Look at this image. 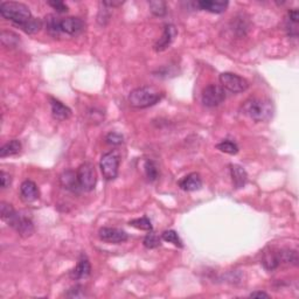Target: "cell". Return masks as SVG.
I'll list each match as a JSON object with an SVG mask.
<instances>
[{
  "label": "cell",
  "mask_w": 299,
  "mask_h": 299,
  "mask_svg": "<svg viewBox=\"0 0 299 299\" xmlns=\"http://www.w3.org/2000/svg\"><path fill=\"white\" fill-rule=\"evenodd\" d=\"M160 237L161 240H164L165 242H168V243H172L173 245L178 246V248H183L184 246V243L183 241H181L179 234L173 229L165 230V232H163V234H161Z\"/></svg>",
  "instance_id": "obj_28"
},
{
  "label": "cell",
  "mask_w": 299,
  "mask_h": 299,
  "mask_svg": "<svg viewBox=\"0 0 299 299\" xmlns=\"http://www.w3.org/2000/svg\"><path fill=\"white\" fill-rule=\"evenodd\" d=\"M120 157L117 151H110L104 153L99 161V168L103 178L108 181L115 180L118 176Z\"/></svg>",
  "instance_id": "obj_4"
},
{
  "label": "cell",
  "mask_w": 299,
  "mask_h": 299,
  "mask_svg": "<svg viewBox=\"0 0 299 299\" xmlns=\"http://www.w3.org/2000/svg\"><path fill=\"white\" fill-rule=\"evenodd\" d=\"M298 22H299V15L298 11L290 10L288 12V17H286V32H288V35L291 38H297L298 36Z\"/></svg>",
  "instance_id": "obj_20"
},
{
  "label": "cell",
  "mask_w": 299,
  "mask_h": 299,
  "mask_svg": "<svg viewBox=\"0 0 299 299\" xmlns=\"http://www.w3.org/2000/svg\"><path fill=\"white\" fill-rule=\"evenodd\" d=\"M196 6L203 11H207L215 14H221L228 9L229 3L228 2H214V0H201V2L196 3Z\"/></svg>",
  "instance_id": "obj_18"
},
{
  "label": "cell",
  "mask_w": 299,
  "mask_h": 299,
  "mask_svg": "<svg viewBox=\"0 0 299 299\" xmlns=\"http://www.w3.org/2000/svg\"><path fill=\"white\" fill-rule=\"evenodd\" d=\"M129 226H131V227L139 229V230H145V232H151V230L153 229L152 222L147 216L138 217V219H133L129 222Z\"/></svg>",
  "instance_id": "obj_29"
},
{
  "label": "cell",
  "mask_w": 299,
  "mask_h": 299,
  "mask_svg": "<svg viewBox=\"0 0 299 299\" xmlns=\"http://www.w3.org/2000/svg\"><path fill=\"white\" fill-rule=\"evenodd\" d=\"M230 177H232L233 185L235 188H243L246 181H248V175H246L245 169L237 164H230L229 165Z\"/></svg>",
  "instance_id": "obj_17"
},
{
  "label": "cell",
  "mask_w": 299,
  "mask_h": 299,
  "mask_svg": "<svg viewBox=\"0 0 299 299\" xmlns=\"http://www.w3.org/2000/svg\"><path fill=\"white\" fill-rule=\"evenodd\" d=\"M18 215V212L13 208V206L7 203H0V216H2V220L6 222L7 225L11 226L12 222L14 221L15 217Z\"/></svg>",
  "instance_id": "obj_22"
},
{
  "label": "cell",
  "mask_w": 299,
  "mask_h": 299,
  "mask_svg": "<svg viewBox=\"0 0 299 299\" xmlns=\"http://www.w3.org/2000/svg\"><path fill=\"white\" fill-rule=\"evenodd\" d=\"M60 184H61L64 189H67V191L71 193H79L80 191H82L78 179V175L72 169H67V171H63L61 173V176H60Z\"/></svg>",
  "instance_id": "obj_14"
},
{
  "label": "cell",
  "mask_w": 299,
  "mask_h": 299,
  "mask_svg": "<svg viewBox=\"0 0 299 299\" xmlns=\"http://www.w3.org/2000/svg\"><path fill=\"white\" fill-rule=\"evenodd\" d=\"M241 110L257 123L268 122L273 116V104L266 97H250L242 104Z\"/></svg>",
  "instance_id": "obj_1"
},
{
  "label": "cell",
  "mask_w": 299,
  "mask_h": 299,
  "mask_svg": "<svg viewBox=\"0 0 299 299\" xmlns=\"http://www.w3.org/2000/svg\"><path fill=\"white\" fill-rule=\"evenodd\" d=\"M48 5H49L52 9H54L58 13H66L68 12V6L63 2H60V0H53V2H48Z\"/></svg>",
  "instance_id": "obj_35"
},
{
  "label": "cell",
  "mask_w": 299,
  "mask_h": 299,
  "mask_svg": "<svg viewBox=\"0 0 299 299\" xmlns=\"http://www.w3.org/2000/svg\"><path fill=\"white\" fill-rule=\"evenodd\" d=\"M262 264H263L264 268L269 271H272V270L277 269L280 266V257H278V252H270L265 253L263 256V260H262Z\"/></svg>",
  "instance_id": "obj_24"
},
{
  "label": "cell",
  "mask_w": 299,
  "mask_h": 299,
  "mask_svg": "<svg viewBox=\"0 0 299 299\" xmlns=\"http://www.w3.org/2000/svg\"><path fill=\"white\" fill-rule=\"evenodd\" d=\"M144 171L150 183H153V181H156L159 178V168L157 166L156 161L150 159L145 161Z\"/></svg>",
  "instance_id": "obj_27"
},
{
  "label": "cell",
  "mask_w": 299,
  "mask_h": 299,
  "mask_svg": "<svg viewBox=\"0 0 299 299\" xmlns=\"http://www.w3.org/2000/svg\"><path fill=\"white\" fill-rule=\"evenodd\" d=\"M66 296L69 297V298H84V297H87L86 289H84L83 286H81V285H75L68 290Z\"/></svg>",
  "instance_id": "obj_33"
},
{
  "label": "cell",
  "mask_w": 299,
  "mask_h": 299,
  "mask_svg": "<svg viewBox=\"0 0 299 299\" xmlns=\"http://www.w3.org/2000/svg\"><path fill=\"white\" fill-rule=\"evenodd\" d=\"M179 187L185 192H195L203 187V179L199 173H189L179 181Z\"/></svg>",
  "instance_id": "obj_16"
},
{
  "label": "cell",
  "mask_w": 299,
  "mask_h": 299,
  "mask_svg": "<svg viewBox=\"0 0 299 299\" xmlns=\"http://www.w3.org/2000/svg\"><path fill=\"white\" fill-rule=\"evenodd\" d=\"M216 148L220 150L221 152L227 153V155H236L238 152L237 144L232 140H222L221 143L216 145Z\"/></svg>",
  "instance_id": "obj_31"
},
{
  "label": "cell",
  "mask_w": 299,
  "mask_h": 299,
  "mask_svg": "<svg viewBox=\"0 0 299 299\" xmlns=\"http://www.w3.org/2000/svg\"><path fill=\"white\" fill-rule=\"evenodd\" d=\"M178 34V31L175 25H171V23H168V25H165L164 27V32H163V35H161V38H159L158 41L155 43V48L156 52H164L166 51L167 48L171 46V43L173 42V40L176 39V36Z\"/></svg>",
  "instance_id": "obj_11"
},
{
  "label": "cell",
  "mask_w": 299,
  "mask_h": 299,
  "mask_svg": "<svg viewBox=\"0 0 299 299\" xmlns=\"http://www.w3.org/2000/svg\"><path fill=\"white\" fill-rule=\"evenodd\" d=\"M51 102V110H52V116L53 118L59 120V122H63L69 118L71 116V110L69 107H67L66 104H63L61 101L53 98V97H49Z\"/></svg>",
  "instance_id": "obj_15"
},
{
  "label": "cell",
  "mask_w": 299,
  "mask_h": 299,
  "mask_svg": "<svg viewBox=\"0 0 299 299\" xmlns=\"http://www.w3.org/2000/svg\"><path fill=\"white\" fill-rule=\"evenodd\" d=\"M150 11L156 17H164L167 13V4L163 0H151L148 2Z\"/></svg>",
  "instance_id": "obj_26"
},
{
  "label": "cell",
  "mask_w": 299,
  "mask_h": 299,
  "mask_svg": "<svg viewBox=\"0 0 299 299\" xmlns=\"http://www.w3.org/2000/svg\"><path fill=\"white\" fill-rule=\"evenodd\" d=\"M10 227L13 228L20 236L25 237V238L32 236L35 232L33 221H32L30 217L20 215L19 213H18L17 217H15V220L12 222V225L10 226Z\"/></svg>",
  "instance_id": "obj_10"
},
{
  "label": "cell",
  "mask_w": 299,
  "mask_h": 299,
  "mask_svg": "<svg viewBox=\"0 0 299 299\" xmlns=\"http://www.w3.org/2000/svg\"><path fill=\"white\" fill-rule=\"evenodd\" d=\"M0 184H2V188L6 189L10 187L12 184V176L10 173H6L5 171L0 172Z\"/></svg>",
  "instance_id": "obj_36"
},
{
  "label": "cell",
  "mask_w": 299,
  "mask_h": 299,
  "mask_svg": "<svg viewBox=\"0 0 299 299\" xmlns=\"http://www.w3.org/2000/svg\"><path fill=\"white\" fill-rule=\"evenodd\" d=\"M164 91L153 86H144L133 89L129 94L128 101L136 109H146L156 106L164 98Z\"/></svg>",
  "instance_id": "obj_2"
},
{
  "label": "cell",
  "mask_w": 299,
  "mask_h": 299,
  "mask_svg": "<svg viewBox=\"0 0 299 299\" xmlns=\"http://www.w3.org/2000/svg\"><path fill=\"white\" fill-rule=\"evenodd\" d=\"M226 99V90L219 84H208L201 92V102L207 108L219 107Z\"/></svg>",
  "instance_id": "obj_7"
},
{
  "label": "cell",
  "mask_w": 299,
  "mask_h": 299,
  "mask_svg": "<svg viewBox=\"0 0 299 299\" xmlns=\"http://www.w3.org/2000/svg\"><path fill=\"white\" fill-rule=\"evenodd\" d=\"M91 275V264L86 255H81L78 264L71 270L69 276L71 280L81 281L86 280Z\"/></svg>",
  "instance_id": "obj_12"
},
{
  "label": "cell",
  "mask_w": 299,
  "mask_h": 299,
  "mask_svg": "<svg viewBox=\"0 0 299 299\" xmlns=\"http://www.w3.org/2000/svg\"><path fill=\"white\" fill-rule=\"evenodd\" d=\"M220 83L221 87L225 89V90H228L233 94H241V92H244L248 90L249 88V82L242 76L234 74V72L230 71H225L220 75Z\"/></svg>",
  "instance_id": "obj_5"
},
{
  "label": "cell",
  "mask_w": 299,
  "mask_h": 299,
  "mask_svg": "<svg viewBox=\"0 0 299 299\" xmlns=\"http://www.w3.org/2000/svg\"><path fill=\"white\" fill-rule=\"evenodd\" d=\"M40 192L34 181L25 180L20 186V199H21L25 204L34 203L35 200L39 199Z\"/></svg>",
  "instance_id": "obj_13"
},
{
  "label": "cell",
  "mask_w": 299,
  "mask_h": 299,
  "mask_svg": "<svg viewBox=\"0 0 299 299\" xmlns=\"http://www.w3.org/2000/svg\"><path fill=\"white\" fill-rule=\"evenodd\" d=\"M98 237L101 241L110 244H120L128 241L129 235L127 232L122 229L112 228V227H103L98 230Z\"/></svg>",
  "instance_id": "obj_8"
},
{
  "label": "cell",
  "mask_w": 299,
  "mask_h": 299,
  "mask_svg": "<svg viewBox=\"0 0 299 299\" xmlns=\"http://www.w3.org/2000/svg\"><path fill=\"white\" fill-rule=\"evenodd\" d=\"M42 26H43V21H42V20L39 19V18H34L33 17L32 19L28 20L27 22L22 23V25H20L18 27L21 31L25 32L26 34L32 35V34H36V33H38V32H40V30H41Z\"/></svg>",
  "instance_id": "obj_23"
},
{
  "label": "cell",
  "mask_w": 299,
  "mask_h": 299,
  "mask_svg": "<svg viewBox=\"0 0 299 299\" xmlns=\"http://www.w3.org/2000/svg\"><path fill=\"white\" fill-rule=\"evenodd\" d=\"M143 244L146 249H156L161 244V237L157 235L156 233H153L152 230L146 234V236L144 237Z\"/></svg>",
  "instance_id": "obj_30"
},
{
  "label": "cell",
  "mask_w": 299,
  "mask_h": 299,
  "mask_svg": "<svg viewBox=\"0 0 299 299\" xmlns=\"http://www.w3.org/2000/svg\"><path fill=\"white\" fill-rule=\"evenodd\" d=\"M60 20L61 18L55 14H47L43 19V26L46 28L47 33L55 39L62 35L61 31H60Z\"/></svg>",
  "instance_id": "obj_19"
},
{
  "label": "cell",
  "mask_w": 299,
  "mask_h": 299,
  "mask_svg": "<svg viewBox=\"0 0 299 299\" xmlns=\"http://www.w3.org/2000/svg\"><path fill=\"white\" fill-rule=\"evenodd\" d=\"M101 6H103L104 10H102V9L99 10L97 20H98L99 25L104 26V25H107V22L109 21V19H110V12H109V10H110V9H109V7H107V6L102 5V4H101Z\"/></svg>",
  "instance_id": "obj_34"
},
{
  "label": "cell",
  "mask_w": 299,
  "mask_h": 299,
  "mask_svg": "<svg viewBox=\"0 0 299 299\" xmlns=\"http://www.w3.org/2000/svg\"><path fill=\"white\" fill-rule=\"evenodd\" d=\"M106 143L111 146H119L124 143V137L118 132H109L106 136Z\"/></svg>",
  "instance_id": "obj_32"
},
{
  "label": "cell",
  "mask_w": 299,
  "mask_h": 299,
  "mask_svg": "<svg viewBox=\"0 0 299 299\" xmlns=\"http://www.w3.org/2000/svg\"><path fill=\"white\" fill-rule=\"evenodd\" d=\"M278 257H280L281 263H286L291 265L298 264V254L296 250H291V249L278 250Z\"/></svg>",
  "instance_id": "obj_25"
},
{
  "label": "cell",
  "mask_w": 299,
  "mask_h": 299,
  "mask_svg": "<svg viewBox=\"0 0 299 299\" xmlns=\"http://www.w3.org/2000/svg\"><path fill=\"white\" fill-rule=\"evenodd\" d=\"M76 175H78V179L82 191H94L97 184V175L94 165L91 163H88V161L87 163L81 164L78 171H76Z\"/></svg>",
  "instance_id": "obj_6"
},
{
  "label": "cell",
  "mask_w": 299,
  "mask_h": 299,
  "mask_svg": "<svg viewBox=\"0 0 299 299\" xmlns=\"http://www.w3.org/2000/svg\"><path fill=\"white\" fill-rule=\"evenodd\" d=\"M21 148H22L21 143H20L18 139H13L0 147V157H2V158H6V157L15 156L18 155V153H20Z\"/></svg>",
  "instance_id": "obj_21"
},
{
  "label": "cell",
  "mask_w": 299,
  "mask_h": 299,
  "mask_svg": "<svg viewBox=\"0 0 299 299\" xmlns=\"http://www.w3.org/2000/svg\"><path fill=\"white\" fill-rule=\"evenodd\" d=\"M250 298H269L270 296L264 291H255V292H252L249 294Z\"/></svg>",
  "instance_id": "obj_37"
},
{
  "label": "cell",
  "mask_w": 299,
  "mask_h": 299,
  "mask_svg": "<svg viewBox=\"0 0 299 299\" xmlns=\"http://www.w3.org/2000/svg\"><path fill=\"white\" fill-rule=\"evenodd\" d=\"M0 14L4 19L9 20L13 25L20 26L32 19V13L28 6L22 3L4 2L0 5Z\"/></svg>",
  "instance_id": "obj_3"
},
{
  "label": "cell",
  "mask_w": 299,
  "mask_h": 299,
  "mask_svg": "<svg viewBox=\"0 0 299 299\" xmlns=\"http://www.w3.org/2000/svg\"><path fill=\"white\" fill-rule=\"evenodd\" d=\"M86 23L79 17H66L60 20V31L61 34L69 36H78L84 31Z\"/></svg>",
  "instance_id": "obj_9"
}]
</instances>
